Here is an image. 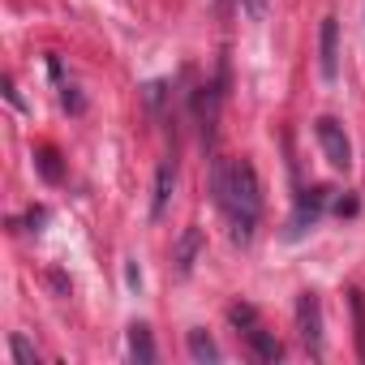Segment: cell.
<instances>
[{
	"mask_svg": "<svg viewBox=\"0 0 365 365\" xmlns=\"http://www.w3.org/2000/svg\"><path fill=\"white\" fill-rule=\"evenodd\" d=\"M211 194H215L220 211L228 215L232 237H237V241H250V237H254V224H258V215H262V194H258L254 163H250V159H237V163L215 159V163H211Z\"/></svg>",
	"mask_w": 365,
	"mask_h": 365,
	"instance_id": "cell-1",
	"label": "cell"
},
{
	"mask_svg": "<svg viewBox=\"0 0 365 365\" xmlns=\"http://www.w3.org/2000/svg\"><path fill=\"white\" fill-rule=\"evenodd\" d=\"M314 138H318V146H322L331 168H339V172L352 168V142H348V133H344V125L335 116H318L314 120Z\"/></svg>",
	"mask_w": 365,
	"mask_h": 365,
	"instance_id": "cell-2",
	"label": "cell"
},
{
	"mask_svg": "<svg viewBox=\"0 0 365 365\" xmlns=\"http://www.w3.org/2000/svg\"><path fill=\"white\" fill-rule=\"evenodd\" d=\"M297 335L309 352H322V305H318L314 292L297 297Z\"/></svg>",
	"mask_w": 365,
	"mask_h": 365,
	"instance_id": "cell-3",
	"label": "cell"
},
{
	"mask_svg": "<svg viewBox=\"0 0 365 365\" xmlns=\"http://www.w3.org/2000/svg\"><path fill=\"white\" fill-rule=\"evenodd\" d=\"M318 65H322V78H327V82L339 78V22H335V18L322 22V61H318Z\"/></svg>",
	"mask_w": 365,
	"mask_h": 365,
	"instance_id": "cell-4",
	"label": "cell"
},
{
	"mask_svg": "<svg viewBox=\"0 0 365 365\" xmlns=\"http://www.w3.org/2000/svg\"><path fill=\"white\" fill-rule=\"evenodd\" d=\"M245 339H250V348H254V356H258V361H279V356H284L279 339H275L262 322H254V327L245 331Z\"/></svg>",
	"mask_w": 365,
	"mask_h": 365,
	"instance_id": "cell-5",
	"label": "cell"
},
{
	"mask_svg": "<svg viewBox=\"0 0 365 365\" xmlns=\"http://www.w3.org/2000/svg\"><path fill=\"white\" fill-rule=\"evenodd\" d=\"M322 194H327V190H309V194L297 202V215H292V237H297V232H305V224H314V220H318V211H322Z\"/></svg>",
	"mask_w": 365,
	"mask_h": 365,
	"instance_id": "cell-6",
	"label": "cell"
},
{
	"mask_svg": "<svg viewBox=\"0 0 365 365\" xmlns=\"http://www.w3.org/2000/svg\"><path fill=\"white\" fill-rule=\"evenodd\" d=\"M172 190H176V168H172V163H159V176H155V202H150V211H155V215H163V207H168Z\"/></svg>",
	"mask_w": 365,
	"mask_h": 365,
	"instance_id": "cell-7",
	"label": "cell"
},
{
	"mask_svg": "<svg viewBox=\"0 0 365 365\" xmlns=\"http://www.w3.org/2000/svg\"><path fill=\"white\" fill-rule=\"evenodd\" d=\"M129 356L133 361H142V365H150L155 361V344H150V331L138 322V327H129Z\"/></svg>",
	"mask_w": 365,
	"mask_h": 365,
	"instance_id": "cell-8",
	"label": "cell"
},
{
	"mask_svg": "<svg viewBox=\"0 0 365 365\" xmlns=\"http://www.w3.org/2000/svg\"><path fill=\"white\" fill-rule=\"evenodd\" d=\"M190 356H194L198 365H215V361H220V348H215V339H211L207 331H190Z\"/></svg>",
	"mask_w": 365,
	"mask_h": 365,
	"instance_id": "cell-9",
	"label": "cell"
},
{
	"mask_svg": "<svg viewBox=\"0 0 365 365\" xmlns=\"http://www.w3.org/2000/svg\"><path fill=\"white\" fill-rule=\"evenodd\" d=\"M198 245H202V232H198V228H190L185 237H180V250H176V271H180V275H190Z\"/></svg>",
	"mask_w": 365,
	"mask_h": 365,
	"instance_id": "cell-10",
	"label": "cell"
},
{
	"mask_svg": "<svg viewBox=\"0 0 365 365\" xmlns=\"http://www.w3.org/2000/svg\"><path fill=\"white\" fill-rule=\"evenodd\" d=\"M352 318H356V348L365 361V301H361V292H352Z\"/></svg>",
	"mask_w": 365,
	"mask_h": 365,
	"instance_id": "cell-11",
	"label": "cell"
},
{
	"mask_svg": "<svg viewBox=\"0 0 365 365\" xmlns=\"http://www.w3.org/2000/svg\"><path fill=\"white\" fill-rule=\"evenodd\" d=\"M39 172H43V180H61V163H56V150L52 146L39 150Z\"/></svg>",
	"mask_w": 365,
	"mask_h": 365,
	"instance_id": "cell-12",
	"label": "cell"
},
{
	"mask_svg": "<svg viewBox=\"0 0 365 365\" xmlns=\"http://www.w3.org/2000/svg\"><path fill=\"white\" fill-rule=\"evenodd\" d=\"M228 318H232V322H237V327H245V331H250V327H254V322H258V314H254V309H250V305H232V309H228Z\"/></svg>",
	"mask_w": 365,
	"mask_h": 365,
	"instance_id": "cell-13",
	"label": "cell"
},
{
	"mask_svg": "<svg viewBox=\"0 0 365 365\" xmlns=\"http://www.w3.org/2000/svg\"><path fill=\"white\" fill-rule=\"evenodd\" d=\"M14 356H18L22 365H35V348H31L22 335H14Z\"/></svg>",
	"mask_w": 365,
	"mask_h": 365,
	"instance_id": "cell-14",
	"label": "cell"
}]
</instances>
